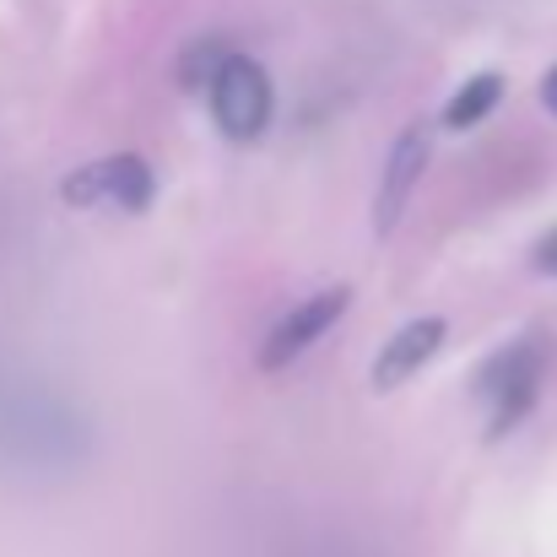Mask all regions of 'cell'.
<instances>
[{
  "instance_id": "obj_1",
  "label": "cell",
  "mask_w": 557,
  "mask_h": 557,
  "mask_svg": "<svg viewBox=\"0 0 557 557\" xmlns=\"http://www.w3.org/2000/svg\"><path fill=\"white\" fill-rule=\"evenodd\" d=\"M542 373H547V342H542V336H525V342L504 347L487 369L476 373V395L493 406L487 438H504L509 428H520V417L536 406Z\"/></svg>"
},
{
  "instance_id": "obj_2",
  "label": "cell",
  "mask_w": 557,
  "mask_h": 557,
  "mask_svg": "<svg viewBox=\"0 0 557 557\" xmlns=\"http://www.w3.org/2000/svg\"><path fill=\"white\" fill-rule=\"evenodd\" d=\"M206 98H211L216 131H222L227 141H255V136L271 125V109H276L271 76H265V65L249 60V54H227V65L216 71V82H211Z\"/></svg>"
},
{
  "instance_id": "obj_3",
  "label": "cell",
  "mask_w": 557,
  "mask_h": 557,
  "mask_svg": "<svg viewBox=\"0 0 557 557\" xmlns=\"http://www.w3.org/2000/svg\"><path fill=\"white\" fill-rule=\"evenodd\" d=\"M65 206H120V211H147L152 195H158V174L136 158V152H120V158H98L76 174H65Z\"/></svg>"
},
{
  "instance_id": "obj_4",
  "label": "cell",
  "mask_w": 557,
  "mask_h": 557,
  "mask_svg": "<svg viewBox=\"0 0 557 557\" xmlns=\"http://www.w3.org/2000/svg\"><path fill=\"white\" fill-rule=\"evenodd\" d=\"M428 158H433V131H428V125H406V131L395 136L389 158H384V180H379V195H373V233H379V238L395 233V222H400L411 189L422 185Z\"/></svg>"
},
{
  "instance_id": "obj_5",
  "label": "cell",
  "mask_w": 557,
  "mask_h": 557,
  "mask_svg": "<svg viewBox=\"0 0 557 557\" xmlns=\"http://www.w3.org/2000/svg\"><path fill=\"white\" fill-rule=\"evenodd\" d=\"M347 304H352V293H347V287H331V293L298 304L293 314H282L276 331H271L265 347H260V369L276 373V369H287L293 358H304V352H309V347H314V342L347 314Z\"/></svg>"
},
{
  "instance_id": "obj_6",
  "label": "cell",
  "mask_w": 557,
  "mask_h": 557,
  "mask_svg": "<svg viewBox=\"0 0 557 557\" xmlns=\"http://www.w3.org/2000/svg\"><path fill=\"white\" fill-rule=\"evenodd\" d=\"M438 347H444V320H438V314L406 320V325L379 347V358H373V369H369V384L379 395H384V389H400L411 373H422L428 358H438Z\"/></svg>"
},
{
  "instance_id": "obj_7",
  "label": "cell",
  "mask_w": 557,
  "mask_h": 557,
  "mask_svg": "<svg viewBox=\"0 0 557 557\" xmlns=\"http://www.w3.org/2000/svg\"><path fill=\"white\" fill-rule=\"evenodd\" d=\"M498 98H504V76H498V71H482V76H471V82L444 103V125H449V131H471V125H482V120L498 109Z\"/></svg>"
},
{
  "instance_id": "obj_8",
  "label": "cell",
  "mask_w": 557,
  "mask_h": 557,
  "mask_svg": "<svg viewBox=\"0 0 557 557\" xmlns=\"http://www.w3.org/2000/svg\"><path fill=\"white\" fill-rule=\"evenodd\" d=\"M227 54L233 49L222 38H195V44H185V54H180V87L185 92H211V82L227 65Z\"/></svg>"
},
{
  "instance_id": "obj_9",
  "label": "cell",
  "mask_w": 557,
  "mask_h": 557,
  "mask_svg": "<svg viewBox=\"0 0 557 557\" xmlns=\"http://www.w3.org/2000/svg\"><path fill=\"white\" fill-rule=\"evenodd\" d=\"M536 271L557 276V227H547V233L536 238Z\"/></svg>"
},
{
  "instance_id": "obj_10",
  "label": "cell",
  "mask_w": 557,
  "mask_h": 557,
  "mask_svg": "<svg viewBox=\"0 0 557 557\" xmlns=\"http://www.w3.org/2000/svg\"><path fill=\"white\" fill-rule=\"evenodd\" d=\"M542 103H547V109L557 114V65L547 71V82H542Z\"/></svg>"
}]
</instances>
